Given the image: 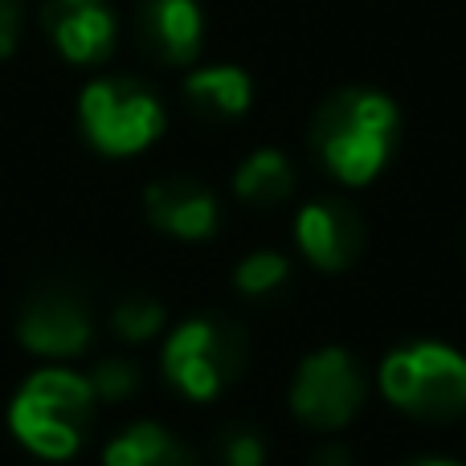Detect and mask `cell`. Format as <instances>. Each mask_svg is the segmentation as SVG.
Listing matches in <instances>:
<instances>
[{"mask_svg": "<svg viewBox=\"0 0 466 466\" xmlns=\"http://www.w3.org/2000/svg\"><path fill=\"white\" fill-rule=\"evenodd\" d=\"M397 103L380 90H339L311 123V147L339 185H369L397 147Z\"/></svg>", "mask_w": 466, "mask_h": 466, "instance_id": "6da1fadb", "label": "cell"}, {"mask_svg": "<svg viewBox=\"0 0 466 466\" xmlns=\"http://www.w3.org/2000/svg\"><path fill=\"white\" fill-rule=\"evenodd\" d=\"M95 421V389L78 372L46 369L16 393L8 426L41 459H70Z\"/></svg>", "mask_w": 466, "mask_h": 466, "instance_id": "7a4b0ae2", "label": "cell"}, {"mask_svg": "<svg viewBox=\"0 0 466 466\" xmlns=\"http://www.w3.org/2000/svg\"><path fill=\"white\" fill-rule=\"evenodd\" d=\"M380 393L389 405L421 421L466 418V356L451 344L418 339L385 356L380 364Z\"/></svg>", "mask_w": 466, "mask_h": 466, "instance_id": "3957f363", "label": "cell"}, {"mask_svg": "<svg viewBox=\"0 0 466 466\" xmlns=\"http://www.w3.org/2000/svg\"><path fill=\"white\" fill-rule=\"evenodd\" d=\"M246 369V331L221 315H197L180 323L164 344V377L188 401H213Z\"/></svg>", "mask_w": 466, "mask_h": 466, "instance_id": "277c9868", "label": "cell"}, {"mask_svg": "<svg viewBox=\"0 0 466 466\" xmlns=\"http://www.w3.org/2000/svg\"><path fill=\"white\" fill-rule=\"evenodd\" d=\"M82 131L106 156L144 152L164 131V106L147 86L131 78H103L82 90Z\"/></svg>", "mask_w": 466, "mask_h": 466, "instance_id": "5b68a950", "label": "cell"}, {"mask_svg": "<svg viewBox=\"0 0 466 466\" xmlns=\"http://www.w3.org/2000/svg\"><path fill=\"white\" fill-rule=\"evenodd\" d=\"M369 397V377L344 348H319L299 364L290 380V413L315 434L344 430Z\"/></svg>", "mask_w": 466, "mask_h": 466, "instance_id": "8992f818", "label": "cell"}, {"mask_svg": "<svg viewBox=\"0 0 466 466\" xmlns=\"http://www.w3.org/2000/svg\"><path fill=\"white\" fill-rule=\"evenodd\" d=\"M299 254L323 274H339L360 258L364 249V218L348 201H311L295 218Z\"/></svg>", "mask_w": 466, "mask_h": 466, "instance_id": "52a82bcc", "label": "cell"}, {"mask_svg": "<svg viewBox=\"0 0 466 466\" xmlns=\"http://www.w3.org/2000/svg\"><path fill=\"white\" fill-rule=\"evenodd\" d=\"M21 344L41 356H78L90 344V311L70 290H41L21 311Z\"/></svg>", "mask_w": 466, "mask_h": 466, "instance_id": "ba28073f", "label": "cell"}, {"mask_svg": "<svg viewBox=\"0 0 466 466\" xmlns=\"http://www.w3.org/2000/svg\"><path fill=\"white\" fill-rule=\"evenodd\" d=\"M41 21L74 66L103 62L115 46V13L103 0H46Z\"/></svg>", "mask_w": 466, "mask_h": 466, "instance_id": "9c48e42d", "label": "cell"}, {"mask_svg": "<svg viewBox=\"0 0 466 466\" xmlns=\"http://www.w3.org/2000/svg\"><path fill=\"white\" fill-rule=\"evenodd\" d=\"M144 205H147L152 226L172 233V238L201 241L218 229V197H213L201 180L168 177V180H160V185L147 188Z\"/></svg>", "mask_w": 466, "mask_h": 466, "instance_id": "30bf717a", "label": "cell"}, {"mask_svg": "<svg viewBox=\"0 0 466 466\" xmlns=\"http://www.w3.org/2000/svg\"><path fill=\"white\" fill-rule=\"evenodd\" d=\"M139 41L152 57L185 66L201 49V5L197 0H139Z\"/></svg>", "mask_w": 466, "mask_h": 466, "instance_id": "8fae6325", "label": "cell"}, {"mask_svg": "<svg viewBox=\"0 0 466 466\" xmlns=\"http://www.w3.org/2000/svg\"><path fill=\"white\" fill-rule=\"evenodd\" d=\"M103 466H197V454L156 421H136L106 446Z\"/></svg>", "mask_w": 466, "mask_h": 466, "instance_id": "7c38bea8", "label": "cell"}, {"mask_svg": "<svg viewBox=\"0 0 466 466\" xmlns=\"http://www.w3.org/2000/svg\"><path fill=\"white\" fill-rule=\"evenodd\" d=\"M233 193L246 205H258V209H270V205H282L290 193H295V168L282 152H254L233 177Z\"/></svg>", "mask_w": 466, "mask_h": 466, "instance_id": "4fadbf2b", "label": "cell"}, {"mask_svg": "<svg viewBox=\"0 0 466 466\" xmlns=\"http://www.w3.org/2000/svg\"><path fill=\"white\" fill-rule=\"evenodd\" d=\"M185 95L201 115L233 119L249 106V78L238 66H209V70H197L185 82Z\"/></svg>", "mask_w": 466, "mask_h": 466, "instance_id": "5bb4252c", "label": "cell"}, {"mask_svg": "<svg viewBox=\"0 0 466 466\" xmlns=\"http://www.w3.org/2000/svg\"><path fill=\"white\" fill-rule=\"evenodd\" d=\"M290 279V262L279 254V249H258V254H246L233 270V287L249 299H266L279 287H287Z\"/></svg>", "mask_w": 466, "mask_h": 466, "instance_id": "9a60e30c", "label": "cell"}, {"mask_svg": "<svg viewBox=\"0 0 466 466\" xmlns=\"http://www.w3.org/2000/svg\"><path fill=\"white\" fill-rule=\"evenodd\" d=\"M111 323H115V331H119L123 339L144 344V339H152L156 331L164 328V307L156 303V299H147V295H131V299H123V303L115 307Z\"/></svg>", "mask_w": 466, "mask_h": 466, "instance_id": "2e32d148", "label": "cell"}, {"mask_svg": "<svg viewBox=\"0 0 466 466\" xmlns=\"http://www.w3.org/2000/svg\"><path fill=\"white\" fill-rule=\"evenodd\" d=\"M213 454H218L221 466H266V442L254 426H241L233 421L218 434L213 442Z\"/></svg>", "mask_w": 466, "mask_h": 466, "instance_id": "e0dca14e", "label": "cell"}, {"mask_svg": "<svg viewBox=\"0 0 466 466\" xmlns=\"http://www.w3.org/2000/svg\"><path fill=\"white\" fill-rule=\"evenodd\" d=\"M86 380L98 401H127L139 389V369L131 360H103Z\"/></svg>", "mask_w": 466, "mask_h": 466, "instance_id": "ac0fdd59", "label": "cell"}, {"mask_svg": "<svg viewBox=\"0 0 466 466\" xmlns=\"http://www.w3.org/2000/svg\"><path fill=\"white\" fill-rule=\"evenodd\" d=\"M21 37V0H0V57H8Z\"/></svg>", "mask_w": 466, "mask_h": 466, "instance_id": "d6986e66", "label": "cell"}, {"mask_svg": "<svg viewBox=\"0 0 466 466\" xmlns=\"http://www.w3.org/2000/svg\"><path fill=\"white\" fill-rule=\"evenodd\" d=\"M307 466H356V462H352V454H348L344 442H319L311 451V462Z\"/></svg>", "mask_w": 466, "mask_h": 466, "instance_id": "ffe728a7", "label": "cell"}, {"mask_svg": "<svg viewBox=\"0 0 466 466\" xmlns=\"http://www.w3.org/2000/svg\"><path fill=\"white\" fill-rule=\"evenodd\" d=\"M405 466H462V462H454V459H413Z\"/></svg>", "mask_w": 466, "mask_h": 466, "instance_id": "44dd1931", "label": "cell"}]
</instances>
